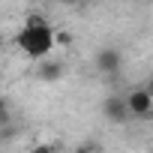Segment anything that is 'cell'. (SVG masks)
Masks as SVG:
<instances>
[{
	"label": "cell",
	"mask_w": 153,
	"mask_h": 153,
	"mask_svg": "<svg viewBox=\"0 0 153 153\" xmlns=\"http://www.w3.org/2000/svg\"><path fill=\"white\" fill-rule=\"evenodd\" d=\"M15 42H18V48H21L27 57L42 60V57H48L51 48L57 45V33H54V27H51L42 15H27V18H24V27H21L18 36H15Z\"/></svg>",
	"instance_id": "6da1fadb"
},
{
	"label": "cell",
	"mask_w": 153,
	"mask_h": 153,
	"mask_svg": "<svg viewBox=\"0 0 153 153\" xmlns=\"http://www.w3.org/2000/svg\"><path fill=\"white\" fill-rule=\"evenodd\" d=\"M102 111H105V117H108L111 123H126V117L132 114L126 96H108V99L102 102Z\"/></svg>",
	"instance_id": "7a4b0ae2"
},
{
	"label": "cell",
	"mask_w": 153,
	"mask_h": 153,
	"mask_svg": "<svg viewBox=\"0 0 153 153\" xmlns=\"http://www.w3.org/2000/svg\"><path fill=\"white\" fill-rule=\"evenodd\" d=\"M126 102H129L132 117H147V114L153 111V96H150L147 90H132V93L126 96Z\"/></svg>",
	"instance_id": "3957f363"
},
{
	"label": "cell",
	"mask_w": 153,
	"mask_h": 153,
	"mask_svg": "<svg viewBox=\"0 0 153 153\" xmlns=\"http://www.w3.org/2000/svg\"><path fill=\"white\" fill-rule=\"evenodd\" d=\"M120 63H123V57H120L117 48H102V51L96 54V69H99V72H117Z\"/></svg>",
	"instance_id": "277c9868"
},
{
	"label": "cell",
	"mask_w": 153,
	"mask_h": 153,
	"mask_svg": "<svg viewBox=\"0 0 153 153\" xmlns=\"http://www.w3.org/2000/svg\"><path fill=\"white\" fill-rule=\"evenodd\" d=\"M60 72H63L60 63H42L39 66V78L42 81H54V78H60Z\"/></svg>",
	"instance_id": "5b68a950"
},
{
	"label": "cell",
	"mask_w": 153,
	"mask_h": 153,
	"mask_svg": "<svg viewBox=\"0 0 153 153\" xmlns=\"http://www.w3.org/2000/svg\"><path fill=\"white\" fill-rule=\"evenodd\" d=\"M30 153H57V150H54L51 144H36V147H33Z\"/></svg>",
	"instance_id": "8992f818"
},
{
	"label": "cell",
	"mask_w": 153,
	"mask_h": 153,
	"mask_svg": "<svg viewBox=\"0 0 153 153\" xmlns=\"http://www.w3.org/2000/svg\"><path fill=\"white\" fill-rule=\"evenodd\" d=\"M75 153H93L90 147H78V150H75Z\"/></svg>",
	"instance_id": "52a82bcc"
},
{
	"label": "cell",
	"mask_w": 153,
	"mask_h": 153,
	"mask_svg": "<svg viewBox=\"0 0 153 153\" xmlns=\"http://www.w3.org/2000/svg\"><path fill=\"white\" fill-rule=\"evenodd\" d=\"M144 90H147V93H150V96H153V81H150V84H147V87H144Z\"/></svg>",
	"instance_id": "ba28073f"
}]
</instances>
